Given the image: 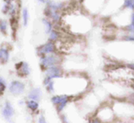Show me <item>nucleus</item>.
Segmentation results:
<instances>
[{"instance_id": "obj_18", "label": "nucleus", "mask_w": 134, "mask_h": 123, "mask_svg": "<svg viewBox=\"0 0 134 123\" xmlns=\"http://www.w3.org/2000/svg\"><path fill=\"white\" fill-rule=\"evenodd\" d=\"M7 88H8V86H7L6 80L3 79V77H0V90L4 93L5 90L7 89Z\"/></svg>"}, {"instance_id": "obj_1", "label": "nucleus", "mask_w": 134, "mask_h": 123, "mask_svg": "<svg viewBox=\"0 0 134 123\" xmlns=\"http://www.w3.org/2000/svg\"><path fill=\"white\" fill-rule=\"evenodd\" d=\"M60 63H61V57H60V56L56 55L55 53L48 54V55L40 57V67H41L42 71H45V69L48 68L49 67L59 65Z\"/></svg>"}, {"instance_id": "obj_19", "label": "nucleus", "mask_w": 134, "mask_h": 123, "mask_svg": "<svg viewBox=\"0 0 134 123\" xmlns=\"http://www.w3.org/2000/svg\"><path fill=\"white\" fill-rule=\"evenodd\" d=\"M123 39H124L125 41H129V42H132L134 43V36L133 35H128V36H125L124 37H123Z\"/></svg>"}, {"instance_id": "obj_21", "label": "nucleus", "mask_w": 134, "mask_h": 123, "mask_svg": "<svg viewBox=\"0 0 134 123\" xmlns=\"http://www.w3.org/2000/svg\"><path fill=\"white\" fill-rule=\"evenodd\" d=\"M38 122H39V123H45V122H46V119H45L44 115L41 114V115L38 117Z\"/></svg>"}, {"instance_id": "obj_13", "label": "nucleus", "mask_w": 134, "mask_h": 123, "mask_svg": "<svg viewBox=\"0 0 134 123\" xmlns=\"http://www.w3.org/2000/svg\"><path fill=\"white\" fill-rule=\"evenodd\" d=\"M21 16H22V23L23 26L27 27L29 24V20H30V13H29V10L27 8H24L21 12Z\"/></svg>"}, {"instance_id": "obj_24", "label": "nucleus", "mask_w": 134, "mask_h": 123, "mask_svg": "<svg viewBox=\"0 0 134 123\" xmlns=\"http://www.w3.org/2000/svg\"><path fill=\"white\" fill-rule=\"evenodd\" d=\"M2 95H3V92L1 91V90H0V97H1V96H2Z\"/></svg>"}, {"instance_id": "obj_4", "label": "nucleus", "mask_w": 134, "mask_h": 123, "mask_svg": "<svg viewBox=\"0 0 134 123\" xmlns=\"http://www.w3.org/2000/svg\"><path fill=\"white\" fill-rule=\"evenodd\" d=\"M15 70L17 72V76L21 79L29 77L31 72V68H30L29 63L26 61H19V62L16 63Z\"/></svg>"}, {"instance_id": "obj_16", "label": "nucleus", "mask_w": 134, "mask_h": 123, "mask_svg": "<svg viewBox=\"0 0 134 123\" xmlns=\"http://www.w3.org/2000/svg\"><path fill=\"white\" fill-rule=\"evenodd\" d=\"M54 87H55V82H54L53 80H52V81H50L46 86H45V88H46V90H47L48 93L52 94V93L55 92V88H54Z\"/></svg>"}, {"instance_id": "obj_9", "label": "nucleus", "mask_w": 134, "mask_h": 123, "mask_svg": "<svg viewBox=\"0 0 134 123\" xmlns=\"http://www.w3.org/2000/svg\"><path fill=\"white\" fill-rule=\"evenodd\" d=\"M10 59V52L8 48L1 47L0 48V64L6 65L8 63Z\"/></svg>"}, {"instance_id": "obj_25", "label": "nucleus", "mask_w": 134, "mask_h": 123, "mask_svg": "<svg viewBox=\"0 0 134 123\" xmlns=\"http://www.w3.org/2000/svg\"><path fill=\"white\" fill-rule=\"evenodd\" d=\"M131 86H132V88H134V80H133V84H132V85H131Z\"/></svg>"}, {"instance_id": "obj_3", "label": "nucleus", "mask_w": 134, "mask_h": 123, "mask_svg": "<svg viewBox=\"0 0 134 123\" xmlns=\"http://www.w3.org/2000/svg\"><path fill=\"white\" fill-rule=\"evenodd\" d=\"M8 91L13 96H19L23 94L26 90V84L20 80H12L8 84Z\"/></svg>"}, {"instance_id": "obj_26", "label": "nucleus", "mask_w": 134, "mask_h": 123, "mask_svg": "<svg viewBox=\"0 0 134 123\" xmlns=\"http://www.w3.org/2000/svg\"><path fill=\"white\" fill-rule=\"evenodd\" d=\"M132 98H133V99H134V92L132 93Z\"/></svg>"}, {"instance_id": "obj_14", "label": "nucleus", "mask_w": 134, "mask_h": 123, "mask_svg": "<svg viewBox=\"0 0 134 123\" xmlns=\"http://www.w3.org/2000/svg\"><path fill=\"white\" fill-rule=\"evenodd\" d=\"M8 23L5 19L0 18V33L3 34L4 36L8 35Z\"/></svg>"}, {"instance_id": "obj_11", "label": "nucleus", "mask_w": 134, "mask_h": 123, "mask_svg": "<svg viewBox=\"0 0 134 123\" xmlns=\"http://www.w3.org/2000/svg\"><path fill=\"white\" fill-rule=\"evenodd\" d=\"M26 107L30 110V111H37L40 108V104H39V101H36L33 100V99H28L26 101Z\"/></svg>"}, {"instance_id": "obj_2", "label": "nucleus", "mask_w": 134, "mask_h": 123, "mask_svg": "<svg viewBox=\"0 0 134 123\" xmlns=\"http://www.w3.org/2000/svg\"><path fill=\"white\" fill-rule=\"evenodd\" d=\"M71 96L66 95V94H63V95H54L51 98V101L52 103L56 107V110L57 112L61 113L63 109L65 108L66 105L70 101Z\"/></svg>"}, {"instance_id": "obj_6", "label": "nucleus", "mask_w": 134, "mask_h": 123, "mask_svg": "<svg viewBox=\"0 0 134 123\" xmlns=\"http://www.w3.org/2000/svg\"><path fill=\"white\" fill-rule=\"evenodd\" d=\"M14 116H15V109H14L13 105L9 101H6L2 108V117L7 121H11Z\"/></svg>"}, {"instance_id": "obj_12", "label": "nucleus", "mask_w": 134, "mask_h": 123, "mask_svg": "<svg viewBox=\"0 0 134 123\" xmlns=\"http://www.w3.org/2000/svg\"><path fill=\"white\" fill-rule=\"evenodd\" d=\"M41 22H42L43 26H44L45 33L49 34L52 30V28H53V27H52V22L48 18V17H44V18H42Z\"/></svg>"}, {"instance_id": "obj_5", "label": "nucleus", "mask_w": 134, "mask_h": 123, "mask_svg": "<svg viewBox=\"0 0 134 123\" xmlns=\"http://www.w3.org/2000/svg\"><path fill=\"white\" fill-rule=\"evenodd\" d=\"M56 46L55 42H52V41H49L44 44H42L41 46L38 47L37 48V55L40 57L44 55H48V54L52 53H56Z\"/></svg>"}, {"instance_id": "obj_10", "label": "nucleus", "mask_w": 134, "mask_h": 123, "mask_svg": "<svg viewBox=\"0 0 134 123\" xmlns=\"http://www.w3.org/2000/svg\"><path fill=\"white\" fill-rule=\"evenodd\" d=\"M45 4L52 10H56V11H61L64 8V3L61 1H56V0H46Z\"/></svg>"}, {"instance_id": "obj_7", "label": "nucleus", "mask_w": 134, "mask_h": 123, "mask_svg": "<svg viewBox=\"0 0 134 123\" xmlns=\"http://www.w3.org/2000/svg\"><path fill=\"white\" fill-rule=\"evenodd\" d=\"M45 75L51 77L52 79H60L63 77V69L61 67H59V65H55V66L49 67L48 68L45 69Z\"/></svg>"}, {"instance_id": "obj_8", "label": "nucleus", "mask_w": 134, "mask_h": 123, "mask_svg": "<svg viewBox=\"0 0 134 123\" xmlns=\"http://www.w3.org/2000/svg\"><path fill=\"white\" fill-rule=\"evenodd\" d=\"M28 99H33L36 101H40L42 98V90L41 88H33L29 91L28 96H27Z\"/></svg>"}, {"instance_id": "obj_17", "label": "nucleus", "mask_w": 134, "mask_h": 123, "mask_svg": "<svg viewBox=\"0 0 134 123\" xmlns=\"http://www.w3.org/2000/svg\"><path fill=\"white\" fill-rule=\"evenodd\" d=\"M124 28L130 34V35H133L134 36V23L130 22L128 25L124 27Z\"/></svg>"}, {"instance_id": "obj_20", "label": "nucleus", "mask_w": 134, "mask_h": 123, "mask_svg": "<svg viewBox=\"0 0 134 123\" xmlns=\"http://www.w3.org/2000/svg\"><path fill=\"white\" fill-rule=\"evenodd\" d=\"M52 79L51 77H49V76H47V75H45V77H44V79H43V80H42V84H43V86H46L47 84H48L50 81H52Z\"/></svg>"}, {"instance_id": "obj_15", "label": "nucleus", "mask_w": 134, "mask_h": 123, "mask_svg": "<svg viewBox=\"0 0 134 123\" xmlns=\"http://www.w3.org/2000/svg\"><path fill=\"white\" fill-rule=\"evenodd\" d=\"M60 37V32L58 31V30L54 29V28H52V31L49 33V38L48 40L49 41H52V42H56V41H58V39H59Z\"/></svg>"}, {"instance_id": "obj_23", "label": "nucleus", "mask_w": 134, "mask_h": 123, "mask_svg": "<svg viewBox=\"0 0 134 123\" xmlns=\"http://www.w3.org/2000/svg\"><path fill=\"white\" fill-rule=\"evenodd\" d=\"M38 1L41 4H45V2H46V0H38Z\"/></svg>"}, {"instance_id": "obj_22", "label": "nucleus", "mask_w": 134, "mask_h": 123, "mask_svg": "<svg viewBox=\"0 0 134 123\" xmlns=\"http://www.w3.org/2000/svg\"><path fill=\"white\" fill-rule=\"evenodd\" d=\"M126 67L127 68H129L130 70H132V71H134V63L131 62V63H127L126 64Z\"/></svg>"}]
</instances>
